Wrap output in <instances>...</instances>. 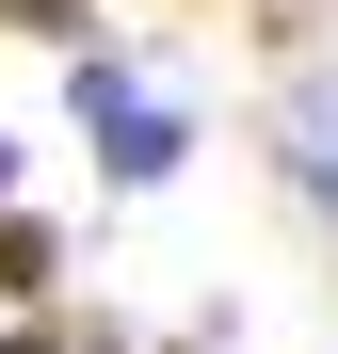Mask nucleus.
<instances>
[{
	"label": "nucleus",
	"mask_w": 338,
	"mask_h": 354,
	"mask_svg": "<svg viewBox=\"0 0 338 354\" xmlns=\"http://www.w3.org/2000/svg\"><path fill=\"white\" fill-rule=\"evenodd\" d=\"M0 209H17V129H0Z\"/></svg>",
	"instance_id": "4"
},
{
	"label": "nucleus",
	"mask_w": 338,
	"mask_h": 354,
	"mask_svg": "<svg viewBox=\"0 0 338 354\" xmlns=\"http://www.w3.org/2000/svg\"><path fill=\"white\" fill-rule=\"evenodd\" d=\"M65 97H81V129H97V161L129 177V194H145V177H178V161H194V113L161 97V81H129L113 48H81V65H65Z\"/></svg>",
	"instance_id": "1"
},
{
	"label": "nucleus",
	"mask_w": 338,
	"mask_h": 354,
	"mask_svg": "<svg viewBox=\"0 0 338 354\" xmlns=\"http://www.w3.org/2000/svg\"><path fill=\"white\" fill-rule=\"evenodd\" d=\"M0 290H48V225H17V209H0Z\"/></svg>",
	"instance_id": "3"
},
{
	"label": "nucleus",
	"mask_w": 338,
	"mask_h": 354,
	"mask_svg": "<svg viewBox=\"0 0 338 354\" xmlns=\"http://www.w3.org/2000/svg\"><path fill=\"white\" fill-rule=\"evenodd\" d=\"M274 145H290V177H306V209L338 225V81H306L290 113H274Z\"/></svg>",
	"instance_id": "2"
}]
</instances>
